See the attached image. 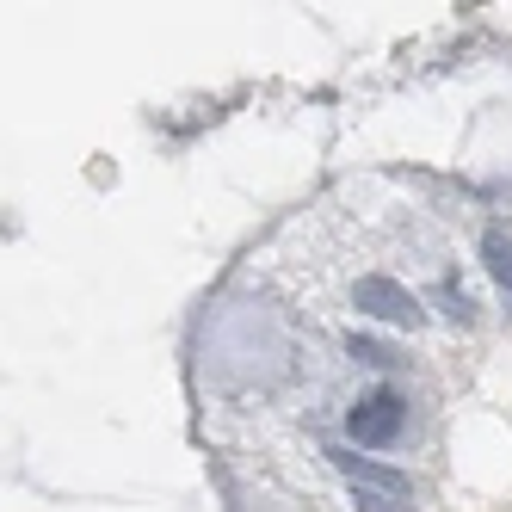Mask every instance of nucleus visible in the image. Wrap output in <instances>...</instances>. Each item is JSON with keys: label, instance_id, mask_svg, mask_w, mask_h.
Segmentation results:
<instances>
[{"label": "nucleus", "instance_id": "1", "mask_svg": "<svg viewBox=\"0 0 512 512\" xmlns=\"http://www.w3.org/2000/svg\"><path fill=\"white\" fill-rule=\"evenodd\" d=\"M401 420H408V401H401L395 389H377V395H364L358 408H352V438L358 445H395L401 438Z\"/></svg>", "mask_w": 512, "mask_h": 512}, {"label": "nucleus", "instance_id": "2", "mask_svg": "<svg viewBox=\"0 0 512 512\" xmlns=\"http://www.w3.org/2000/svg\"><path fill=\"white\" fill-rule=\"evenodd\" d=\"M352 297H358V309L364 315H377V321H395V327H420V303L408 297V290H401L395 278H358V290H352Z\"/></svg>", "mask_w": 512, "mask_h": 512}, {"label": "nucleus", "instance_id": "3", "mask_svg": "<svg viewBox=\"0 0 512 512\" xmlns=\"http://www.w3.org/2000/svg\"><path fill=\"white\" fill-rule=\"evenodd\" d=\"M346 482L364 488V494H389V500H408V475L401 469H383V463H364V457H340Z\"/></svg>", "mask_w": 512, "mask_h": 512}, {"label": "nucleus", "instance_id": "4", "mask_svg": "<svg viewBox=\"0 0 512 512\" xmlns=\"http://www.w3.org/2000/svg\"><path fill=\"white\" fill-rule=\"evenodd\" d=\"M482 253H488V272L512 290V241H506L500 229H488V235H482Z\"/></svg>", "mask_w": 512, "mask_h": 512}, {"label": "nucleus", "instance_id": "5", "mask_svg": "<svg viewBox=\"0 0 512 512\" xmlns=\"http://www.w3.org/2000/svg\"><path fill=\"white\" fill-rule=\"evenodd\" d=\"M352 358H364V364H389V352H383L377 340H358V334H352Z\"/></svg>", "mask_w": 512, "mask_h": 512}, {"label": "nucleus", "instance_id": "6", "mask_svg": "<svg viewBox=\"0 0 512 512\" xmlns=\"http://www.w3.org/2000/svg\"><path fill=\"white\" fill-rule=\"evenodd\" d=\"M358 506H364V512H401V500H389V494H364V488H358Z\"/></svg>", "mask_w": 512, "mask_h": 512}]
</instances>
